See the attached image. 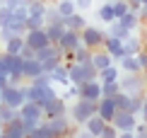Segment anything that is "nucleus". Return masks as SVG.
Listing matches in <instances>:
<instances>
[{
	"mask_svg": "<svg viewBox=\"0 0 147 138\" xmlns=\"http://www.w3.org/2000/svg\"><path fill=\"white\" fill-rule=\"evenodd\" d=\"M96 114V102L94 99H84V97H77L75 102L68 107V116L72 119V124L75 126H82L84 121H87L89 116Z\"/></svg>",
	"mask_w": 147,
	"mask_h": 138,
	"instance_id": "nucleus-1",
	"label": "nucleus"
},
{
	"mask_svg": "<svg viewBox=\"0 0 147 138\" xmlns=\"http://www.w3.org/2000/svg\"><path fill=\"white\" fill-rule=\"evenodd\" d=\"M44 128L51 133V138H70L72 128H75V124H72V119L68 114L63 116H51V119H44Z\"/></svg>",
	"mask_w": 147,
	"mask_h": 138,
	"instance_id": "nucleus-2",
	"label": "nucleus"
},
{
	"mask_svg": "<svg viewBox=\"0 0 147 138\" xmlns=\"http://www.w3.org/2000/svg\"><path fill=\"white\" fill-rule=\"evenodd\" d=\"M68 73H70V85H82L87 80H99V70L92 63H75L72 61V63H68Z\"/></svg>",
	"mask_w": 147,
	"mask_h": 138,
	"instance_id": "nucleus-3",
	"label": "nucleus"
},
{
	"mask_svg": "<svg viewBox=\"0 0 147 138\" xmlns=\"http://www.w3.org/2000/svg\"><path fill=\"white\" fill-rule=\"evenodd\" d=\"M121 83V90L125 92V95L135 97V95H147V80L142 73H123L118 78Z\"/></svg>",
	"mask_w": 147,
	"mask_h": 138,
	"instance_id": "nucleus-4",
	"label": "nucleus"
},
{
	"mask_svg": "<svg viewBox=\"0 0 147 138\" xmlns=\"http://www.w3.org/2000/svg\"><path fill=\"white\" fill-rule=\"evenodd\" d=\"M53 97H58L53 83L51 85H32V83H27V102H36L41 109H44Z\"/></svg>",
	"mask_w": 147,
	"mask_h": 138,
	"instance_id": "nucleus-5",
	"label": "nucleus"
},
{
	"mask_svg": "<svg viewBox=\"0 0 147 138\" xmlns=\"http://www.w3.org/2000/svg\"><path fill=\"white\" fill-rule=\"evenodd\" d=\"M36 61H41L44 73H51L56 66L63 63V51L58 49V44H48V46H44V49L36 51Z\"/></svg>",
	"mask_w": 147,
	"mask_h": 138,
	"instance_id": "nucleus-6",
	"label": "nucleus"
},
{
	"mask_svg": "<svg viewBox=\"0 0 147 138\" xmlns=\"http://www.w3.org/2000/svg\"><path fill=\"white\" fill-rule=\"evenodd\" d=\"M24 102H27V85H5L0 90V104L20 109Z\"/></svg>",
	"mask_w": 147,
	"mask_h": 138,
	"instance_id": "nucleus-7",
	"label": "nucleus"
},
{
	"mask_svg": "<svg viewBox=\"0 0 147 138\" xmlns=\"http://www.w3.org/2000/svg\"><path fill=\"white\" fill-rule=\"evenodd\" d=\"M80 36H82V44H84L87 49L96 51V49L104 46V41H106L109 32H104V29H99V27H92V24H87V27L80 32Z\"/></svg>",
	"mask_w": 147,
	"mask_h": 138,
	"instance_id": "nucleus-8",
	"label": "nucleus"
},
{
	"mask_svg": "<svg viewBox=\"0 0 147 138\" xmlns=\"http://www.w3.org/2000/svg\"><path fill=\"white\" fill-rule=\"evenodd\" d=\"M109 124H113L118 131H135L138 114H133V111H128V109H116V114H113V119Z\"/></svg>",
	"mask_w": 147,
	"mask_h": 138,
	"instance_id": "nucleus-9",
	"label": "nucleus"
},
{
	"mask_svg": "<svg viewBox=\"0 0 147 138\" xmlns=\"http://www.w3.org/2000/svg\"><path fill=\"white\" fill-rule=\"evenodd\" d=\"M24 44H27V46H32L34 51H39V49L48 46L51 39H48L46 29L41 27V29H29V32H24Z\"/></svg>",
	"mask_w": 147,
	"mask_h": 138,
	"instance_id": "nucleus-10",
	"label": "nucleus"
},
{
	"mask_svg": "<svg viewBox=\"0 0 147 138\" xmlns=\"http://www.w3.org/2000/svg\"><path fill=\"white\" fill-rule=\"evenodd\" d=\"M17 111H20V119H24V121H34V124L44 121V109L36 102H24Z\"/></svg>",
	"mask_w": 147,
	"mask_h": 138,
	"instance_id": "nucleus-11",
	"label": "nucleus"
},
{
	"mask_svg": "<svg viewBox=\"0 0 147 138\" xmlns=\"http://www.w3.org/2000/svg\"><path fill=\"white\" fill-rule=\"evenodd\" d=\"M77 97L99 102V99H101V83H99V80H87V83L77 85Z\"/></svg>",
	"mask_w": 147,
	"mask_h": 138,
	"instance_id": "nucleus-12",
	"label": "nucleus"
},
{
	"mask_svg": "<svg viewBox=\"0 0 147 138\" xmlns=\"http://www.w3.org/2000/svg\"><path fill=\"white\" fill-rule=\"evenodd\" d=\"M82 44V36H80V32H72V29H65L63 36H60V41H58V49L63 53H72L75 49Z\"/></svg>",
	"mask_w": 147,
	"mask_h": 138,
	"instance_id": "nucleus-13",
	"label": "nucleus"
},
{
	"mask_svg": "<svg viewBox=\"0 0 147 138\" xmlns=\"http://www.w3.org/2000/svg\"><path fill=\"white\" fill-rule=\"evenodd\" d=\"M68 102H65L63 97H53L51 102H48L46 107H44V119H51V116H63V114H68Z\"/></svg>",
	"mask_w": 147,
	"mask_h": 138,
	"instance_id": "nucleus-14",
	"label": "nucleus"
},
{
	"mask_svg": "<svg viewBox=\"0 0 147 138\" xmlns=\"http://www.w3.org/2000/svg\"><path fill=\"white\" fill-rule=\"evenodd\" d=\"M101 49H106V51L111 53V58H113V61H121V58L125 56L123 39H118V36H111V34L106 36V41H104V46H101Z\"/></svg>",
	"mask_w": 147,
	"mask_h": 138,
	"instance_id": "nucleus-15",
	"label": "nucleus"
},
{
	"mask_svg": "<svg viewBox=\"0 0 147 138\" xmlns=\"http://www.w3.org/2000/svg\"><path fill=\"white\" fill-rule=\"evenodd\" d=\"M44 73V68H41V61H36V56L34 58H22V75H24V80H34L36 75H41Z\"/></svg>",
	"mask_w": 147,
	"mask_h": 138,
	"instance_id": "nucleus-16",
	"label": "nucleus"
},
{
	"mask_svg": "<svg viewBox=\"0 0 147 138\" xmlns=\"http://www.w3.org/2000/svg\"><path fill=\"white\" fill-rule=\"evenodd\" d=\"M0 136L3 138H27V131H24V126H22V119L17 116L15 121L5 124L3 131H0Z\"/></svg>",
	"mask_w": 147,
	"mask_h": 138,
	"instance_id": "nucleus-17",
	"label": "nucleus"
},
{
	"mask_svg": "<svg viewBox=\"0 0 147 138\" xmlns=\"http://www.w3.org/2000/svg\"><path fill=\"white\" fill-rule=\"evenodd\" d=\"M48 75H51V83H53V85H65V87L70 85L68 63H60V66H56V68H53V70L48 73Z\"/></svg>",
	"mask_w": 147,
	"mask_h": 138,
	"instance_id": "nucleus-18",
	"label": "nucleus"
},
{
	"mask_svg": "<svg viewBox=\"0 0 147 138\" xmlns=\"http://www.w3.org/2000/svg\"><path fill=\"white\" fill-rule=\"evenodd\" d=\"M96 114H99L101 119H106V121H111L113 114H116V104L111 97H101L99 102H96Z\"/></svg>",
	"mask_w": 147,
	"mask_h": 138,
	"instance_id": "nucleus-19",
	"label": "nucleus"
},
{
	"mask_svg": "<svg viewBox=\"0 0 147 138\" xmlns=\"http://www.w3.org/2000/svg\"><path fill=\"white\" fill-rule=\"evenodd\" d=\"M63 24H65V29H72V32H82L84 27H87V20H84V12H72L70 17H65L63 20Z\"/></svg>",
	"mask_w": 147,
	"mask_h": 138,
	"instance_id": "nucleus-20",
	"label": "nucleus"
},
{
	"mask_svg": "<svg viewBox=\"0 0 147 138\" xmlns=\"http://www.w3.org/2000/svg\"><path fill=\"white\" fill-rule=\"evenodd\" d=\"M111 63H116V61L111 58V53H109L106 49H96V51L92 53V66H94L96 70H101V68H106Z\"/></svg>",
	"mask_w": 147,
	"mask_h": 138,
	"instance_id": "nucleus-21",
	"label": "nucleus"
},
{
	"mask_svg": "<svg viewBox=\"0 0 147 138\" xmlns=\"http://www.w3.org/2000/svg\"><path fill=\"white\" fill-rule=\"evenodd\" d=\"M118 22L123 24L128 32H135V29H140V24H142V22H140V15H138L135 10H128L123 17H118Z\"/></svg>",
	"mask_w": 147,
	"mask_h": 138,
	"instance_id": "nucleus-22",
	"label": "nucleus"
},
{
	"mask_svg": "<svg viewBox=\"0 0 147 138\" xmlns=\"http://www.w3.org/2000/svg\"><path fill=\"white\" fill-rule=\"evenodd\" d=\"M96 20H99V22H106V24H111V22L116 20L111 0H104V3H101V8H96Z\"/></svg>",
	"mask_w": 147,
	"mask_h": 138,
	"instance_id": "nucleus-23",
	"label": "nucleus"
},
{
	"mask_svg": "<svg viewBox=\"0 0 147 138\" xmlns=\"http://www.w3.org/2000/svg\"><path fill=\"white\" fill-rule=\"evenodd\" d=\"M106 124H109V121H106V119H101L99 114H94V116H89V119H87V121H84V124H82V126H84V128H87V131H89V133H92V136H99V131H101L104 126H106Z\"/></svg>",
	"mask_w": 147,
	"mask_h": 138,
	"instance_id": "nucleus-24",
	"label": "nucleus"
},
{
	"mask_svg": "<svg viewBox=\"0 0 147 138\" xmlns=\"http://www.w3.org/2000/svg\"><path fill=\"white\" fill-rule=\"evenodd\" d=\"M123 46H125V53H130V56H135L140 49H142V39H140V36L135 34V32H130L123 39Z\"/></svg>",
	"mask_w": 147,
	"mask_h": 138,
	"instance_id": "nucleus-25",
	"label": "nucleus"
},
{
	"mask_svg": "<svg viewBox=\"0 0 147 138\" xmlns=\"http://www.w3.org/2000/svg\"><path fill=\"white\" fill-rule=\"evenodd\" d=\"M44 29H46L51 44H58L60 36H63V32H65V24H63V22H53V24H44Z\"/></svg>",
	"mask_w": 147,
	"mask_h": 138,
	"instance_id": "nucleus-26",
	"label": "nucleus"
},
{
	"mask_svg": "<svg viewBox=\"0 0 147 138\" xmlns=\"http://www.w3.org/2000/svg\"><path fill=\"white\" fill-rule=\"evenodd\" d=\"M118 63H121L118 68H121L123 73H142V70H140V63H138V58H135V56H130V53H125L123 58L118 61Z\"/></svg>",
	"mask_w": 147,
	"mask_h": 138,
	"instance_id": "nucleus-27",
	"label": "nucleus"
},
{
	"mask_svg": "<svg viewBox=\"0 0 147 138\" xmlns=\"http://www.w3.org/2000/svg\"><path fill=\"white\" fill-rule=\"evenodd\" d=\"M118 78H121V68L113 66V63L99 70V83H113V80H118Z\"/></svg>",
	"mask_w": 147,
	"mask_h": 138,
	"instance_id": "nucleus-28",
	"label": "nucleus"
},
{
	"mask_svg": "<svg viewBox=\"0 0 147 138\" xmlns=\"http://www.w3.org/2000/svg\"><path fill=\"white\" fill-rule=\"evenodd\" d=\"M92 53H94L92 49H87L84 44H80L75 51H72V61L75 63H92Z\"/></svg>",
	"mask_w": 147,
	"mask_h": 138,
	"instance_id": "nucleus-29",
	"label": "nucleus"
},
{
	"mask_svg": "<svg viewBox=\"0 0 147 138\" xmlns=\"http://www.w3.org/2000/svg\"><path fill=\"white\" fill-rule=\"evenodd\" d=\"M24 49V34H15L12 39L5 41V51L7 53H20Z\"/></svg>",
	"mask_w": 147,
	"mask_h": 138,
	"instance_id": "nucleus-30",
	"label": "nucleus"
},
{
	"mask_svg": "<svg viewBox=\"0 0 147 138\" xmlns=\"http://www.w3.org/2000/svg\"><path fill=\"white\" fill-rule=\"evenodd\" d=\"M20 116V111L15 109V107H7V104H0V124H10V121H15V119Z\"/></svg>",
	"mask_w": 147,
	"mask_h": 138,
	"instance_id": "nucleus-31",
	"label": "nucleus"
},
{
	"mask_svg": "<svg viewBox=\"0 0 147 138\" xmlns=\"http://www.w3.org/2000/svg\"><path fill=\"white\" fill-rule=\"evenodd\" d=\"M56 8H58V12H60V17H70L72 12H77V8H75V0H56Z\"/></svg>",
	"mask_w": 147,
	"mask_h": 138,
	"instance_id": "nucleus-32",
	"label": "nucleus"
},
{
	"mask_svg": "<svg viewBox=\"0 0 147 138\" xmlns=\"http://www.w3.org/2000/svg\"><path fill=\"white\" fill-rule=\"evenodd\" d=\"M111 99H113L116 109H130V95H125L123 90H121V92H116Z\"/></svg>",
	"mask_w": 147,
	"mask_h": 138,
	"instance_id": "nucleus-33",
	"label": "nucleus"
},
{
	"mask_svg": "<svg viewBox=\"0 0 147 138\" xmlns=\"http://www.w3.org/2000/svg\"><path fill=\"white\" fill-rule=\"evenodd\" d=\"M27 8H29V15H41L44 17L46 8H48V0H34V3H29Z\"/></svg>",
	"mask_w": 147,
	"mask_h": 138,
	"instance_id": "nucleus-34",
	"label": "nucleus"
},
{
	"mask_svg": "<svg viewBox=\"0 0 147 138\" xmlns=\"http://www.w3.org/2000/svg\"><path fill=\"white\" fill-rule=\"evenodd\" d=\"M116 92H121L118 80H113V83H101V97H113Z\"/></svg>",
	"mask_w": 147,
	"mask_h": 138,
	"instance_id": "nucleus-35",
	"label": "nucleus"
},
{
	"mask_svg": "<svg viewBox=\"0 0 147 138\" xmlns=\"http://www.w3.org/2000/svg\"><path fill=\"white\" fill-rule=\"evenodd\" d=\"M44 20H46V24H53V22H63V17H60V12H58L56 5H48V8H46V15H44Z\"/></svg>",
	"mask_w": 147,
	"mask_h": 138,
	"instance_id": "nucleus-36",
	"label": "nucleus"
},
{
	"mask_svg": "<svg viewBox=\"0 0 147 138\" xmlns=\"http://www.w3.org/2000/svg\"><path fill=\"white\" fill-rule=\"evenodd\" d=\"M109 34H111V36H118V39H125L130 32H128V29H125L118 20H113V22H111V29H109Z\"/></svg>",
	"mask_w": 147,
	"mask_h": 138,
	"instance_id": "nucleus-37",
	"label": "nucleus"
},
{
	"mask_svg": "<svg viewBox=\"0 0 147 138\" xmlns=\"http://www.w3.org/2000/svg\"><path fill=\"white\" fill-rule=\"evenodd\" d=\"M44 24H46V20L41 15H29L27 17V32H29V29H41Z\"/></svg>",
	"mask_w": 147,
	"mask_h": 138,
	"instance_id": "nucleus-38",
	"label": "nucleus"
},
{
	"mask_svg": "<svg viewBox=\"0 0 147 138\" xmlns=\"http://www.w3.org/2000/svg\"><path fill=\"white\" fill-rule=\"evenodd\" d=\"M111 5H113V15H116V20H118V17H123L125 12L130 10L125 0H111Z\"/></svg>",
	"mask_w": 147,
	"mask_h": 138,
	"instance_id": "nucleus-39",
	"label": "nucleus"
},
{
	"mask_svg": "<svg viewBox=\"0 0 147 138\" xmlns=\"http://www.w3.org/2000/svg\"><path fill=\"white\" fill-rule=\"evenodd\" d=\"M96 138H118V128L113 126V124H106L101 131H99V136Z\"/></svg>",
	"mask_w": 147,
	"mask_h": 138,
	"instance_id": "nucleus-40",
	"label": "nucleus"
},
{
	"mask_svg": "<svg viewBox=\"0 0 147 138\" xmlns=\"http://www.w3.org/2000/svg\"><path fill=\"white\" fill-rule=\"evenodd\" d=\"M10 22H12V10L0 5V27H10Z\"/></svg>",
	"mask_w": 147,
	"mask_h": 138,
	"instance_id": "nucleus-41",
	"label": "nucleus"
},
{
	"mask_svg": "<svg viewBox=\"0 0 147 138\" xmlns=\"http://www.w3.org/2000/svg\"><path fill=\"white\" fill-rule=\"evenodd\" d=\"M27 138H51V133L44 128V124H39L34 131H29V133H27Z\"/></svg>",
	"mask_w": 147,
	"mask_h": 138,
	"instance_id": "nucleus-42",
	"label": "nucleus"
},
{
	"mask_svg": "<svg viewBox=\"0 0 147 138\" xmlns=\"http://www.w3.org/2000/svg\"><path fill=\"white\" fill-rule=\"evenodd\" d=\"M70 138H96V136H92L84 126H75V128H72V133H70Z\"/></svg>",
	"mask_w": 147,
	"mask_h": 138,
	"instance_id": "nucleus-43",
	"label": "nucleus"
},
{
	"mask_svg": "<svg viewBox=\"0 0 147 138\" xmlns=\"http://www.w3.org/2000/svg\"><path fill=\"white\" fill-rule=\"evenodd\" d=\"M60 97H63L65 102H70V99H77V85H68V90H65Z\"/></svg>",
	"mask_w": 147,
	"mask_h": 138,
	"instance_id": "nucleus-44",
	"label": "nucleus"
},
{
	"mask_svg": "<svg viewBox=\"0 0 147 138\" xmlns=\"http://www.w3.org/2000/svg\"><path fill=\"white\" fill-rule=\"evenodd\" d=\"M135 58H138V63H140V70L147 66V49H140V51L135 53Z\"/></svg>",
	"mask_w": 147,
	"mask_h": 138,
	"instance_id": "nucleus-45",
	"label": "nucleus"
},
{
	"mask_svg": "<svg viewBox=\"0 0 147 138\" xmlns=\"http://www.w3.org/2000/svg\"><path fill=\"white\" fill-rule=\"evenodd\" d=\"M92 3H94V0H75V8H77L80 12H87V10L92 8Z\"/></svg>",
	"mask_w": 147,
	"mask_h": 138,
	"instance_id": "nucleus-46",
	"label": "nucleus"
},
{
	"mask_svg": "<svg viewBox=\"0 0 147 138\" xmlns=\"http://www.w3.org/2000/svg\"><path fill=\"white\" fill-rule=\"evenodd\" d=\"M12 36H15V32H12L10 27H0V41H7V39H12Z\"/></svg>",
	"mask_w": 147,
	"mask_h": 138,
	"instance_id": "nucleus-47",
	"label": "nucleus"
},
{
	"mask_svg": "<svg viewBox=\"0 0 147 138\" xmlns=\"http://www.w3.org/2000/svg\"><path fill=\"white\" fill-rule=\"evenodd\" d=\"M3 5L10 8V10H15V8H20V5H29V3L27 0H3Z\"/></svg>",
	"mask_w": 147,
	"mask_h": 138,
	"instance_id": "nucleus-48",
	"label": "nucleus"
},
{
	"mask_svg": "<svg viewBox=\"0 0 147 138\" xmlns=\"http://www.w3.org/2000/svg\"><path fill=\"white\" fill-rule=\"evenodd\" d=\"M20 56H22V58H34V56H36V51H34L32 46H27V44H24V49L20 51Z\"/></svg>",
	"mask_w": 147,
	"mask_h": 138,
	"instance_id": "nucleus-49",
	"label": "nucleus"
},
{
	"mask_svg": "<svg viewBox=\"0 0 147 138\" xmlns=\"http://www.w3.org/2000/svg\"><path fill=\"white\" fill-rule=\"evenodd\" d=\"M140 39H142V49H147V22L140 24Z\"/></svg>",
	"mask_w": 147,
	"mask_h": 138,
	"instance_id": "nucleus-50",
	"label": "nucleus"
},
{
	"mask_svg": "<svg viewBox=\"0 0 147 138\" xmlns=\"http://www.w3.org/2000/svg\"><path fill=\"white\" fill-rule=\"evenodd\" d=\"M125 3H128V8H130V10H140V8H142V3H140V0H125Z\"/></svg>",
	"mask_w": 147,
	"mask_h": 138,
	"instance_id": "nucleus-51",
	"label": "nucleus"
},
{
	"mask_svg": "<svg viewBox=\"0 0 147 138\" xmlns=\"http://www.w3.org/2000/svg\"><path fill=\"white\" fill-rule=\"evenodd\" d=\"M118 138H135V131H118Z\"/></svg>",
	"mask_w": 147,
	"mask_h": 138,
	"instance_id": "nucleus-52",
	"label": "nucleus"
},
{
	"mask_svg": "<svg viewBox=\"0 0 147 138\" xmlns=\"http://www.w3.org/2000/svg\"><path fill=\"white\" fill-rule=\"evenodd\" d=\"M5 85H10V78H7L5 73H0V90H3Z\"/></svg>",
	"mask_w": 147,
	"mask_h": 138,
	"instance_id": "nucleus-53",
	"label": "nucleus"
},
{
	"mask_svg": "<svg viewBox=\"0 0 147 138\" xmlns=\"http://www.w3.org/2000/svg\"><path fill=\"white\" fill-rule=\"evenodd\" d=\"M140 116H142V121L147 124V97H145V104H142V111H140Z\"/></svg>",
	"mask_w": 147,
	"mask_h": 138,
	"instance_id": "nucleus-54",
	"label": "nucleus"
},
{
	"mask_svg": "<svg viewBox=\"0 0 147 138\" xmlns=\"http://www.w3.org/2000/svg\"><path fill=\"white\" fill-rule=\"evenodd\" d=\"M0 73H5V75H7V70H5V63H3V58H0Z\"/></svg>",
	"mask_w": 147,
	"mask_h": 138,
	"instance_id": "nucleus-55",
	"label": "nucleus"
},
{
	"mask_svg": "<svg viewBox=\"0 0 147 138\" xmlns=\"http://www.w3.org/2000/svg\"><path fill=\"white\" fill-rule=\"evenodd\" d=\"M142 75H145V80H147V66H145V68H142Z\"/></svg>",
	"mask_w": 147,
	"mask_h": 138,
	"instance_id": "nucleus-56",
	"label": "nucleus"
},
{
	"mask_svg": "<svg viewBox=\"0 0 147 138\" xmlns=\"http://www.w3.org/2000/svg\"><path fill=\"white\" fill-rule=\"evenodd\" d=\"M140 3H142V5H147V0H140Z\"/></svg>",
	"mask_w": 147,
	"mask_h": 138,
	"instance_id": "nucleus-57",
	"label": "nucleus"
},
{
	"mask_svg": "<svg viewBox=\"0 0 147 138\" xmlns=\"http://www.w3.org/2000/svg\"><path fill=\"white\" fill-rule=\"evenodd\" d=\"M0 131H3V124H0Z\"/></svg>",
	"mask_w": 147,
	"mask_h": 138,
	"instance_id": "nucleus-58",
	"label": "nucleus"
},
{
	"mask_svg": "<svg viewBox=\"0 0 147 138\" xmlns=\"http://www.w3.org/2000/svg\"><path fill=\"white\" fill-rule=\"evenodd\" d=\"M27 3H34V0H27Z\"/></svg>",
	"mask_w": 147,
	"mask_h": 138,
	"instance_id": "nucleus-59",
	"label": "nucleus"
},
{
	"mask_svg": "<svg viewBox=\"0 0 147 138\" xmlns=\"http://www.w3.org/2000/svg\"><path fill=\"white\" fill-rule=\"evenodd\" d=\"M0 5H3V0H0Z\"/></svg>",
	"mask_w": 147,
	"mask_h": 138,
	"instance_id": "nucleus-60",
	"label": "nucleus"
},
{
	"mask_svg": "<svg viewBox=\"0 0 147 138\" xmlns=\"http://www.w3.org/2000/svg\"><path fill=\"white\" fill-rule=\"evenodd\" d=\"M94 3H96V0H94Z\"/></svg>",
	"mask_w": 147,
	"mask_h": 138,
	"instance_id": "nucleus-61",
	"label": "nucleus"
},
{
	"mask_svg": "<svg viewBox=\"0 0 147 138\" xmlns=\"http://www.w3.org/2000/svg\"><path fill=\"white\" fill-rule=\"evenodd\" d=\"M0 138H3V136H0Z\"/></svg>",
	"mask_w": 147,
	"mask_h": 138,
	"instance_id": "nucleus-62",
	"label": "nucleus"
}]
</instances>
